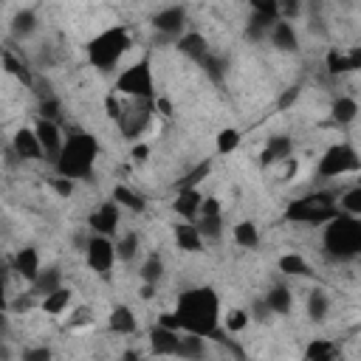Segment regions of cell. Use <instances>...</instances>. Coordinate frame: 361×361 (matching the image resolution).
<instances>
[{"label":"cell","instance_id":"obj_1","mask_svg":"<svg viewBox=\"0 0 361 361\" xmlns=\"http://www.w3.org/2000/svg\"><path fill=\"white\" fill-rule=\"evenodd\" d=\"M158 324L180 330V333H192L200 338H217L223 341V313H220V296L214 288L200 285V288H189L178 296L175 310L161 313Z\"/></svg>","mask_w":361,"mask_h":361},{"label":"cell","instance_id":"obj_2","mask_svg":"<svg viewBox=\"0 0 361 361\" xmlns=\"http://www.w3.org/2000/svg\"><path fill=\"white\" fill-rule=\"evenodd\" d=\"M99 158V141L82 127H71L65 135V147L59 161L54 164V172L68 180H85L93 175V164Z\"/></svg>","mask_w":361,"mask_h":361},{"label":"cell","instance_id":"obj_3","mask_svg":"<svg viewBox=\"0 0 361 361\" xmlns=\"http://www.w3.org/2000/svg\"><path fill=\"white\" fill-rule=\"evenodd\" d=\"M322 248L333 262H350L361 257V217H333L322 231Z\"/></svg>","mask_w":361,"mask_h":361},{"label":"cell","instance_id":"obj_4","mask_svg":"<svg viewBox=\"0 0 361 361\" xmlns=\"http://www.w3.org/2000/svg\"><path fill=\"white\" fill-rule=\"evenodd\" d=\"M338 214V195L333 192H307L285 206V220L305 226H327Z\"/></svg>","mask_w":361,"mask_h":361},{"label":"cell","instance_id":"obj_5","mask_svg":"<svg viewBox=\"0 0 361 361\" xmlns=\"http://www.w3.org/2000/svg\"><path fill=\"white\" fill-rule=\"evenodd\" d=\"M130 31L127 25H110L104 31H99L90 42H87V59L93 68L99 71H113L118 65V59L127 54L130 48Z\"/></svg>","mask_w":361,"mask_h":361},{"label":"cell","instance_id":"obj_6","mask_svg":"<svg viewBox=\"0 0 361 361\" xmlns=\"http://www.w3.org/2000/svg\"><path fill=\"white\" fill-rule=\"evenodd\" d=\"M116 93L133 99V102H155V82H152V65L149 59H138L127 65L116 76Z\"/></svg>","mask_w":361,"mask_h":361},{"label":"cell","instance_id":"obj_7","mask_svg":"<svg viewBox=\"0 0 361 361\" xmlns=\"http://www.w3.org/2000/svg\"><path fill=\"white\" fill-rule=\"evenodd\" d=\"M355 172H361V155L347 141L330 144L316 164L319 178H341V175H355Z\"/></svg>","mask_w":361,"mask_h":361},{"label":"cell","instance_id":"obj_8","mask_svg":"<svg viewBox=\"0 0 361 361\" xmlns=\"http://www.w3.org/2000/svg\"><path fill=\"white\" fill-rule=\"evenodd\" d=\"M85 259L90 265V271H96L99 276H110L116 257V240L113 237H102V234H90L87 245H85Z\"/></svg>","mask_w":361,"mask_h":361},{"label":"cell","instance_id":"obj_9","mask_svg":"<svg viewBox=\"0 0 361 361\" xmlns=\"http://www.w3.org/2000/svg\"><path fill=\"white\" fill-rule=\"evenodd\" d=\"M186 20H189L186 6H164V8H158V11L152 14V28H155L161 37L178 42V39L186 34Z\"/></svg>","mask_w":361,"mask_h":361},{"label":"cell","instance_id":"obj_10","mask_svg":"<svg viewBox=\"0 0 361 361\" xmlns=\"http://www.w3.org/2000/svg\"><path fill=\"white\" fill-rule=\"evenodd\" d=\"M152 110H155V102H127L124 104V116H121V121H118V127H121V133H124V138H138L144 130H147V124H149V118H152Z\"/></svg>","mask_w":361,"mask_h":361},{"label":"cell","instance_id":"obj_11","mask_svg":"<svg viewBox=\"0 0 361 361\" xmlns=\"http://www.w3.org/2000/svg\"><path fill=\"white\" fill-rule=\"evenodd\" d=\"M87 226H90L93 234L116 237V234H118V226H121V206L113 203V200L99 203V206L87 214Z\"/></svg>","mask_w":361,"mask_h":361},{"label":"cell","instance_id":"obj_12","mask_svg":"<svg viewBox=\"0 0 361 361\" xmlns=\"http://www.w3.org/2000/svg\"><path fill=\"white\" fill-rule=\"evenodd\" d=\"M34 133L39 138V147H42V155L45 161L56 164L59 155H62V147H65V135H62V127L56 121H45V118H37L34 121Z\"/></svg>","mask_w":361,"mask_h":361},{"label":"cell","instance_id":"obj_13","mask_svg":"<svg viewBox=\"0 0 361 361\" xmlns=\"http://www.w3.org/2000/svg\"><path fill=\"white\" fill-rule=\"evenodd\" d=\"M180 338H183L180 330L155 324V327L149 330V350H152L155 358H169V355L178 358V353H180Z\"/></svg>","mask_w":361,"mask_h":361},{"label":"cell","instance_id":"obj_14","mask_svg":"<svg viewBox=\"0 0 361 361\" xmlns=\"http://www.w3.org/2000/svg\"><path fill=\"white\" fill-rule=\"evenodd\" d=\"M11 271L17 274V276H23L25 282H37V276L42 274V259H39V251L34 248V245H23V248H17L14 251V257H11Z\"/></svg>","mask_w":361,"mask_h":361},{"label":"cell","instance_id":"obj_15","mask_svg":"<svg viewBox=\"0 0 361 361\" xmlns=\"http://www.w3.org/2000/svg\"><path fill=\"white\" fill-rule=\"evenodd\" d=\"M11 152H14L20 161H42V158H45L34 127H20V130H14V135H11Z\"/></svg>","mask_w":361,"mask_h":361},{"label":"cell","instance_id":"obj_16","mask_svg":"<svg viewBox=\"0 0 361 361\" xmlns=\"http://www.w3.org/2000/svg\"><path fill=\"white\" fill-rule=\"evenodd\" d=\"M203 192L200 189H178L175 200H172V212L186 220V223H195L200 217V206H203Z\"/></svg>","mask_w":361,"mask_h":361},{"label":"cell","instance_id":"obj_17","mask_svg":"<svg viewBox=\"0 0 361 361\" xmlns=\"http://www.w3.org/2000/svg\"><path fill=\"white\" fill-rule=\"evenodd\" d=\"M268 42H271V48H276L279 54H296V51H299V34H296L293 23H288V20H282V17L274 23V28H271V34H268Z\"/></svg>","mask_w":361,"mask_h":361},{"label":"cell","instance_id":"obj_18","mask_svg":"<svg viewBox=\"0 0 361 361\" xmlns=\"http://www.w3.org/2000/svg\"><path fill=\"white\" fill-rule=\"evenodd\" d=\"M293 158V138L290 135H271L262 147V166H271V164H285Z\"/></svg>","mask_w":361,"mask_h":361},{"label":"cell","instance_id":"obj_19","mask_svg":"<svg viewBox=\"0 0 361 361\" xmlns=\"http://www.w3.org/2000/svg\"><path fill=\"white\" fill-rule=\"evenodd\" d=\"M172 237H175V245L180 248V251H186V254H197V251H203V234H200V228L195 226V223H186V220H178L175 226H172Z\"/></svg>","mask_w":361,"mask_h":361},{"label":"cell","instance_id":"obj_20","mask_svg":"<svg viewBox=\"0 0 361 361\" xmlns=\"http://www.w3.org/2000/svg\"><path fill=\"white\" fill-rule=\"evenodd\" d=\"M0 59H3V68H6V73L8 76H14L20 85H25V87H34V82H37V76L31 73V68H28V62L25 59H20L8 45L3 48V54H0Z\"/></svg>","mask_w":361,"mask_h":361},{"label":"cell","instance_id":"obj_21","mask_svg":"<svg viewBox=\"0 0 361 361\" xmlns=\"http://www.w3.org/2000/svg\"><path fill=\"white\" fill-rule=\"evenodd\" d=\"M175 48L183 54V56H189L192 62H203L212 51H209V42H206V37L203 34H197V31H186L178 42H175Z\"/></svg>","mask_w":361,"mask_h":361},{"label":"cell","instance_id":"obj_22","mask_svg":"<svg viewBox=\"0 0 361 361\" xmlns=\"http://www.w3.org/2000/svg\"><path fill=\"white\" fill-rule=\"evenodd\" d=\"M39 28V20H37V11L34 8H17L11 23H8V31L14 39H28L34 31Z\"/></svg>","mask_w":361,"mask_h":361},{"label":"cell","instance_id":"obj_23","mask_svg":"<svg viewBox=\"0 0 361 361\" xmlns=\"http://www.w3.org/2000/svg\"><path fill=\"white\" fill-rule=\"evenodd\" d=\"M110 200L118 203V206L127 209V212H135V214H141V212L147 209V197H144L141 192H135L133 186H127V183H116Z\"/></svg>","mask_w":361,"mask_h":361},{"label":"cell","instance_id":"obj_24","mask_svg":"<svg viewBox=\"0 0 361 361\" xmlns=\"http://www.w3.org/2000/svg\"><path fill=\"white\" fill-rule=\"evenodd\" d=\"M107 327L113 333H118V336H133L138 330V319L127 305H116L110 310V316H107Z\"/></svg>","mask_w":361,"mask_h":361},{"label":"cell","instance_id":"obj_25","mask_svg":"<svg viewBox=\"0 0 361 361\" xmlns=\"http://www.w3.org/2000/svg\"><path fill=\"white\" fill-rule=\"evenodd\" d=\"M265 302H268V307H271V313H276V316H288L290 310H293V290L288 288V285H271L268 290H265Z\"/></svg>","mask_w":361,"mask_h":361},{"label":"cell","instance_id":"obj_26","mask_svg":"<svg viewBox=\"0 0 361 361\" xmlns=\"http://www.w3.org/2000/svg\"><path fill=\"white\" fill-rule=\"evenodd\" d=\"M276 20H279V17H271V14H257V11H251V14H248V23H245V37H248L251 42H265Z\"/></svg>","mask_w":361,"mask_h":361},{"label":"cell","instance_id":"obj_27","mask_svg":"<svg viewBox=\"0 0 361 361\" xmlns=\"http://www.w3.org/2000/svg\"><path fill=\"white\" fill-rule=\"evenodd\" d=\"M358 102L353 99V96H338V99H333V104H330V118L336 121V124H353L355 118H358Z\"/></svg>","mask_w":361,"mask_h":361},{"label":"cell","instance_id":"obj_28","mask_svg":"<svg viewBox=\"0 0 361 361\" xmlns=\"http://www.w3.org/2000/svg\"><path fill=\"white\" fill-rule=\"evenodd\" d=\"M59 288H62V271H59L56 265H45L42 274L37 276V282L31 285V290H34L37 296H48V293H54V290H59Z\"/></svg>","mask_w":361,"mask_h":361},{"label":"cell","instance_id":"obj_29","mask_svg":"<svg viewBox=\"0 0 361 361\" xmlns=\"http://www.w3.org/2000/svg\"><path fill=\"white\" fill-rule=\"evenodd\" d=\"M71 299H73V290L62 285L59 290H54V293L42 296L39 307H42V313H48V316H59V313H65V310L71 307Z\"/></svg>","mask_w":361,"mask_h":361},{"label":"cell","instance_id":"obj_30","mask_svg":"<svg viewBox=\"0 0 361 361\" xmlns=\"http://www.w3.org/2000/svg\"><path fill=\"white\" fill-rule=\"evenodd\" d=\"M276 268L285 274V276H310L313 274V268H310V262L302 257V254H282L279 259H276Z\"/></svg>","mask_w":361,"mask_h":361},{"label":"cell","instance_id":"obj_31","mask_svg":"<svg viewBox=\"0 0 361 361\" xmlns=\"http://www.w3.org/2000/svg\"><path fill=\"white\" fill-rule=\"evenodd\" d=\"M141 254V237L135 231H124L116 237V257L121 262H133Z\"/></svg>","mask_w":361,"mask_h":361},{"label":"cell","instance_id":"obj_32","mask_svg":"<svg viewBox=\"0 0 361 361\" xmlns=\"http://www.w3.org/2000/svg\"><path fill=\"white\" fill-rule=\"evenodd\" d=\"M305 361H338V350L330 338H313L305 347Z\"/></svg>","mask_w":361,"mask_h":361},{"label":"cell","instance_id":"obj_33","mask_svg":"<svg viewBox=\"0 0 361 361\" xmlns=\"http://www.w3.org/2000/svg\"><path fill=\"white\" fill-rule=\"evenodd\" d=\"M178 358H183V361H203L206 358V338L192 336V333H183Z\"/></svg>","mask_w":361,"mask_h":361},{"label":"cell","instance_id":"obj_34","mask_svg":"<svg viewBox=\"0 0 361 361\" xmlns=\"http://www.w3.org/2000/svg\"><path fill=\"white\" fill-rule=\"evenodd\" d=\"M307 319L310 322H324L327 319V313H330V299H327V293L324 290H310L307 293Z\"/></svg>","mask_w":361,"mask_h":361},{"label":"cell","instance_id":"obj_35","mask_svg":"<svg viewBox=\"0 0 361 361\" xmlns=\"http://www.w3.org/2000/svg\"><path fill=\"white\" fill-rule=\"evenodd\" d=\"M234 243L240 248H257L259 245V228L254 220H240L234 226Z\"/></svg>","mask_w":361,"mask_h":361},{"label":"cell","instance_id":"obj_36","mask_svg":"<svg viewBox=\"0 0 361 361\" xmlns=\"http://www.w3.org/2000/svg\"><path fill=\"white\" fill-rule=\"evenodd\" d=\"M138 276H141V282H144V285H158V282H161V276H164V259H161L158 254H149V257L141 262Z\"/></svg>","mask_w":361,"mask_h":361},{"label":"cell","instance_id":"obj_37","mask_svg":"<svg viewBox=\"0 0 361 361\" xmlns=\"http://www.w3.org/2000/svg\"><path fill=\"white\" fill-rule=\"evenodd\" d=\"M338 212L350 214V217H361V183L350 186V189H344L338 195Z\"/></svg>","mask_w":361,"mask_h":361},{"label":"cell","instance_id":"obj_38","mask_svg":"<svg viewBox=\"0 0 361 361\" xmlns=\"http://www.w3.org/2000/svg\"><path fill=\"white\" fill-rule=\"evenodd\" d=\"M195 226L200 228L203 240H220L223 237V214H206V217H197Z\"/></svg>","mask_w":361,"mask_h":361},{"label":"cell","instance_id":"obj_39","mask_svg":"<svg viewBox=\"0 0 361 361\" xmlns=\"http://www.w3.org/2000/svg\"><path fill=\"white\" fill-rule=\"evenodd\" d=\"M324 68L330 76H341V73H350V62H347V51H338V48H330L324 54Z\"/></svg>","mask_w":361,"mask_h":361},{"label":"cell","instance_id":"obj_40","mask_svg":"<svg viewBox=\"0 0 361 361\" xmlns=\"http://www.w3.org/2000/svg\"><path fill=\"white\" fill-rule=\"evenodd\" d=\"M240 141H243V135H240V130H237V127H223V130L217 133L214 147H217V152H220V155H228V152H234V149L240 147Z\"/></svg>","mask_w":361,"mask_h":361},{"label":"cell","instance_id":"obj_41","mask_svg":"<svg viewBox=\"0 0 361 361\" xmlns=\"http://www.w3.org/2000/svg\"><path fill=\"white\" fill-rule=\"evenodd\" d=\"M248 324H251V316H248V310H243V307H231V310L223 316V327H226L228 333H243V330H248Z\"/></svg>","mask_w":361,"mask_h":361},{"label":"cell","instance_id":"obj_42","mask_svg":"<svg viewBox=\"0 0 361 361\" xmlns=\"http://www.w3.org/2000/svg\"><path fill=\"white\" fill-rule=\"evenodd\" d=\"M37 113H39V118H45V121H56V124H59V118H62V102H59L56 96H45V99H39Z\"/></svg>","mask_w":361,"mask_h":361},{"label":"cell","instance_id":"obj_43","mask_svg":"<svg viewBox=\"0 0 361 361\" xmlns=\"http://www.w3.org/2000/svg\"><path fill=\"white\" fill-rule=\"evenodd\" d=\"M200 65H203V71H206V76H209L212 82H220V79L226 76V62H223V56H217V54H209Z\"/></svg>","mask_w":361,"mask_h":361},{"label":"cell","instance_id":"obj_44","mask_svg":"<svg viewBox=\"0 0 361 361\" xmlns=\"http://www.w3.org/2000/svg\"><path fill=\"white\" fill-rule=\"evenodd\" d=\"M209 166H212L209 161H206V164H197V166H195L189 175H183V178L178 180V189H197V183H200V180L209 175Z\"/></svg>","mask_w":361,"mask_h":361},{"label":"cell","instance_id":"obj_45","mask_svg":"<svg viewBox=\"0 0 361 361\" xmlns=\"http://www.w3.org/2000/svg\"><path fill=\"white\" fill-rule=\"evenodd\" d=\"M104 113L118 124L121 121V116H124V102L118 99V93L116 90H110L107 96H104Z\"/></svg>","mask_w":361,"mask_h":361},{"label":"cell","instance_id":"obj_46","mask_svg":"<svg viewBox=\"0 0 361 361\" xmlns=\"http://www.w3.org/2000/svg\"><path fill=\"white\" fill-rule=\"evenodd\" d=\"M20 361H54V353L45 344H34V347H25L20 353Z\"/></svg>","mask_w":361,"mask_h":361},{"label":"cell","instance_id":"obj_47","mask_svg":"<svg viewBox=\"0 0 361 361\" xmlns=\"http://www.w3.org/2000/svg\"><path fill=\"white\" fill-rule=\"evenodd\" d=\"M248 316H251V322H268V319H271V307H268L265 296H259V299H254V302H251Z\"/></svg>","mask_w":361,"mask_h":361},{"label":"cell","instance_id":"obj_48","mask_svg":"<svg viewBox=\"0 0 361 361\" xmlns=\"http://www.w3.org/2000/svg\"><path fill=\"white\" fill-rule=\"evenodd\" d=\"M34 299H37V293H34V290L20 293L14 302H8V310H11V313H28V310L34 307Z\"/></svg>","mask_w":361,"mask_h":361},{"label":"cell","instance_id":"obj_49","mask_svg":"<svg viewBox=\"0 0 361 361\" xmlns=\"http://www.w3.org/2000/svg\"><path fill=\"white\" fill-rule=\"evenodd\" d=\"M85 324H93V310L90 307H76L68 319V327H85Z\"/></svg>","mask_w":361,"mask_h":361},{"label":"cell","instance_id":"obj_50","mask_svg":"<svg viewBox=\"0 0 361 361\" xmlns=\"http://www.w3.org/2000/svg\"><path fill=\"white\" fill-rule=\"evenodd\" d=\"M51 186H54V192H56L59 197H71V195H73V186H76V180H68V178H59V175H54Z\"/></svg>","mask_w":361,"mask_h":361},{"label":"cell","instance_id":"obj_51","mask_svg":"<svg viewBox=\"0 0 361 361\" xmlns=\"http://www.w3.org/2000/svg\"><path fill=\"white\" fill-rule=\"evenodd\" d=\"M299 93H302V90H299L296 85H293V87H288V90H285V93L279 96V102H276V107H279V110H288V107H293V104L299 102Z\"/></svg>","mask_w":361,"mask_h":361},{"label":"cell","instance_id":"obj_52","mask_svg":"<svg viewBox=\"0 0 361 361\" xmlns=\"http://www.w3.org/2000/svg\"><path fill=\"white\" fill-rule=\"evenodd\" d=\"M206 214H223V206H220V200L217 197H203V206H200V217H206Z\"/></svg>","mask_w":361,"mask_h":361},{"label":"cell","instance_id":"obj_53","mask_svg":"<svg viewBox=\"0 0 361 361\" xmlns=\"http://www.w3.org/2000/svg\"><path fill=\"white\" fill-rule=\"evenodd\" d=\"M347 62H350V73L353 71H361V45H353L347 51Z\"/></svg>","mask_w":361,"mask_h":361},{"label":"cell","instance_id":"obj_54","mask_svg":"<svg viewBox=\"0 0 361 361\" xmlns=\"http://www.w3.org/2000/svg\"><path fill=\"white\" fill-rule=\"evenodd\" d=\"M130 155H133V161H147V155H149V147H147V144H135Z\"/></svg>","mask_w":361,"mask_h":361},{"label":"cell","instance_id":"obj_55","mask_svg":"<svg viewBox=\"0 0 361 361\" xmlns=\"http://www.w3.org/2000/svg\"><path fill=\"white\" fill-rule=\"evenodd\" d=\"M118 361H144V358H141V353H138V350H133V347H130V350H124V353H121V358H118Z\"/></svg>","mask_w":361,"mask_h":361},{"label":"cell","instance_id":"obj_56","mask_svg":"<svg viewBox=\"0 0 361 361\" xmlns=\"http://www.w3.org/2000/svg\"><path fill=\"white\" fill-rule=\"evenodd\" d=\"M158 285H141V299H152Z\"/></svg>","mask_w":361,"mask_h":361}]
</instances>
